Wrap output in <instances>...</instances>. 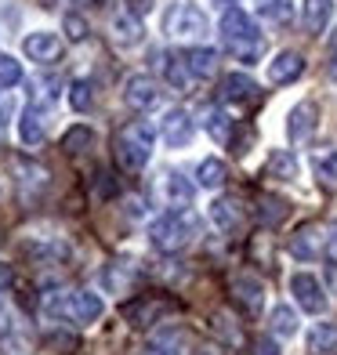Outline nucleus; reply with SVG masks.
Returning a JSON list of instances; mask_svg holds the SVG:
<instances>
[{
  "mask_svg": "<svg viewBox=\"0 0 337 355\" xmlns=\"http://www.w3.org/2000/svg\"><path fill=\"white\" fill-rule=\"evenodd\" d=\"M8 334H11V312L0 304V337H8Z\"/></svg>",
  "mask_w": 337,
  "mask_h": 355,
  "instance_id": "nucleus-37",
  "label": "nucleus"
},
{
  "mask_svg": "<svg viewBox=\"0 0 337 355\" xmlns=\"http://www.w3.org/2000/svg\"><path fill=\"white\" fill-rule=\"evenodd\" d=\"M69 105L76 112H87L94 105V84H87V80H76V84L69 87Z\"/></svg>",
  "mask_w": 337,
  "mask_h": 355,
  "instance_id": "nucleus-30",
  "label": "nucleus"
},
{
  "mask_svg": "<svg viewBox=\"0 0 337 355\" xmlns=\"http://www.w3.org/2000/svg\"><path fill=\"white\" fill-rule=\"evenodd\" d=\"M268 322H272V334L276 337H294L297 334V315H294L291 304H276L272 315H268Z\"/></svg>",
  "mask_w": 337,
  "mask_h": 355,
  "instance_id": "nucleus-23",
  "label": "nucleus"
},
{
  "mask_svg": "<svg viewBox=\"0 0 337 355\" xmlns=\"http://www.w3.org/2000/svg\"><path fill=\"white\" fill-rule=\"evenodd\" d=\"M211 221L218 225L221 232H236L239 221H243V211H239L236 200H214L211 203Z\"/></svg>",
  "mask_w": 337,
  "mask_h": 355,
  "instance_id": "nucleus-16",
  "label": "nucleus"
},
{
  "mask_svg": "<svg viewBox=\"0 0 337 355\" xmlns=\"http://www.w3.org/2000/svg\"><path fill=\"white\" fill-rule=\"evenodd\" d=\"M22 80V66L11 55H0V87H15Z\"/></svg>",
  "mask_w": 337,
  "mask_h": 355,
  "instance_id": "nucleus-32",
  "label": "nucleus"
},
{
  "mask_svg": "<svg viewBox=\"0 0 337 355\" xmlns=\"http://www.w3.org/2000/svg\"><path fill=\"white\" fill-rule=\"evenodd\" d=\"M185 66L192 76H211L218 69V51L214 47H189L185 51Z\"/></svg>",
  "mask_w": 337,
  "mask_h": 355,
  "instance_id": "nucleus-17",
  "label": "nucleus"
},
{
  "mask_svg": "<svg viewBox=\"0 0 337 355\" xmlns=\"http://www.w3.org/2000/svg\"><path fill=\"white\" fill-rule=\"evenodd\" d=\"M196 236H200V214L185 211V207H178V211H167L164 218H156V221H153V229H149L153 247H156V250H164V254H178V250H185Z\"/></svg>",
  "mask_w": 337,
  "mask_h": 355,
  "instance_id": "nucleus-1",
  "label": "nucleus"
},
{
  "mask_svg": "<svg viewBox=\"0 0 337 355\" xmlns=\"http://www.w3.org/2000/svg\"><path fill=\"white\" fill-rule=\"evenodd\" d=\"M291 294L297 301V309H304L309 315H323L327 312V294H323V286H319V279L309 276V272L291 276Z\"/></svg>",
  "mask_w": 337,
  "mask_h": 355,
  "instance_id": "nucleus-5",
  "label": "nucleus"
},
{
  "mask_svg": "<svg viewBox=\"0 0 337 355\" xmlns=\"http://www.w3.org/2000/svg\"><path fill=\"white\" fill-rule=\"evenodd\" d=\"M232 294H236V301L243 304L247 312H261V304H265V286H261V279L236 276V279H232Z\"/></svg>",
  "mask_w": 337,
  "mask_h": 355,
  "instance_id": "nucleus-15",
  "label": "nucleus"
},
{
  "mask_svg": "<svg viewBox=\"0 0 337 355\" xmlns=\"http://www.w3.org/2000/svg\"><path fill=\"white\" fill-rule=\"evenodd\" d=\"M221 102H232V105H243V102H254L258 98V84H254L250 76H243V73H229L221 80Z\"/></svg>",
  "mask_w": 337,
  "mask_h": 355,
  "instance_id": "nucleus-8",
  "label": "nucleus"
},
{
  "mask_svg": "<svg viewBox=\"0 0 337 355\" xmlns=\"http://www.w3.org/2000/svg\"><path fill=\"white\" fill-rule=\"evenodd\" d=\"M62 26H66L69 40H84L87 37V22L80 19V15H66V22H62Z\"/></svg>",
  "mask_w": 337,
  "mask_h": 355,
  "instance_id": "nucleus-35",
  "label": "nucleus"
},
{
  "mask_svg": "<svg viewBox=\"0 0 337 355\" xmlns=\"http://www.w3.org/2000/svg\"><path fill=\"white\" fill-rule=\"evenodd\" d=\"M141 355H185L182 334H178V330H159L153 341L141 348Z\"/></svg>",
  "mask_w": 337,
  "mask_h": 355,
  "instance_id": "nucleus-20",
  "label": "nucleus"
},
{
  "mask_svg": "<svg viewBox=\"0 0 337 355\" xmlns=\"http://www.w3.org/2000/svg\"><path fill=\"white\" fill-rule=\"evenodd\" d=\"M123 102L131 105L135 112H146L156 105V84L149 76H131L127 80V87H123Z\"/></svg>",
  "mask_w": 337,
  "mask_h": 355,
  "instance_id": "nucleus-11",
  "label": "nucleus"
},
{
  "mask_svg": "<svg viewBox=\"0 0 337 355\" xmlns=\"http://www.w3.org/2000/svg\"><path fill=\"white\" fill-rule=\"evenodd\" d=\"M153 156V127L146 120H131L116 135V164L127 171H141Z\"/></svg>",
  "mask_w": 337,
  "mask_h": 355,
  "instance_id": "nucleus-3",
  "label": "nucleus"
},
{
  "mask_svg": "<svg viewBox=\"0 0 337 355\" xmlns=\"http://www.w3.org/2000/svg\"><path fill=\"white\" fill-rule=\"evenodd\" d=\"M8 112H11V98H8V94H0V127L8 123Z\"/></svg>",
  "mask_w": 337,
  "mask_h": 355,
  "instance_id": "nucleus-39",
  "label": "nucleus"
},
{
  "mask_svg": "<svg viewBox=\"0 0 337 355\" xmlns=\"http://www.w3.org/2000/svg\"><path fill=\"white\" fill-rule=\"evenodd\" d=\"M164 76H167V84H171V87H178V91H189V84H192L185 58H174V55L164 58Z\"/></svg>",
  "mask_w": 337,
  "mask_h": 355,
  "instance_id": "nucleus-26",
  "label": "nucleus"
},
{
  "mask_svg": "<svg viewBox=\"0 0 337 355\" xmlns=\"http://www.w3.org/2000/svg\"><path fill=\"white\" fill-rule=\"evenodd\" d=\"M221 37H225V47H229L239 62H258L261 51H265V40L258 33V26H254L250 15L239 11V8H229L221 15Z\"/></svg>",
  "mask_w": 337,
  "mask_h": 355,
  "instance_id": "nucleus-2",
  "label": "nucleus"
},
{
  "mask_svg": "<svg viewBox=\"0 0 337 355\" xmlns=\"http://www.w3.org/2000/svg\"><path fill=\"white\" fill-rule=\"evenodd\" d=\"M159 135H164V141L171 145V149H182V145H189L192 138V120L185 109H171L164 116V127H159Z\"/></svg>",
  "mask_w": 337,
  "mask_h": 355,
  "instance_id": "nucleus-7",
  "label": "nucleus"
},
{
  "mask_svg": "<svg viewBox=\"0 0 337 355\" xmlns=\"http://www.w3.org/2000/svg\"><path fill=\"white\" fill-rule=\"evenodd\" d=\"M105 312V304L98 294H91V290H76V294H69V315L80 322V327H91V322H98Z\"/></svg>",
  "mask_w": 337,
  "mask_h": 355,
  "instance_id": "nucleus-6",
  "label": "nucleus"
},
{
  "mask_svg": "<svg viewBox=\"0 0 337 355\" xmlns=\"http://www.w3.org/2000/svg\"><path fill=\"white\" fill-rule=\"evenodd\" d=\"M84 145H91V131H87V127H73V131L62 138V149H66V153H80Z\"/></svg>",
  "mask_w": 337,
  "mask_h": 355,
  "instance_id": "nucleus-34",
  "label": "nucleus"
},
{
  "mask_svg": "<svg viewBox=\"0 0 337 355\" xmlns=\"http://www.w3.org/2000/svg\"><path fill=\"white\" fill-rule=\"evenodd\" d=\"M164 312H167V301H153V297H138L131 304H123V319L131 327H153Z\"/></svg>",
  "mask_w": 337,
  "mask_h": 355,
  "instance_id": "nucleus-9",
  "label": "nucleus"
},
{
  "mask_svg": "<svg viewBox=\"0 0 337 355\" xmlns=\"http://www.w3.org/2000/svg\"><path fill=\"white\" fill-rule=\"evenodd\" d=\"M316 105L312 102H301V105H294L291 109V123H286V135H291V141L294 145H301V141H309L312 138V131H316Z\"/></svg>",
  "mask_w": 337,
  "mask_h": 355,
  "instance_id": "nucleus-10",
  "label": "nucleus"
},
{
  "mask_svg": "<svg viewBox=\"0 0 337 355\" xmlns=\"http://www.w3.org/2000/svg\"><path fill=\"white\" fill-rule=\"evenodd\" d=\"M167 33L174 40H196L207 33V19L196 4H178L167 11Z\"/></svg>",
  "mask_w": 337,
  "mask_h": 355,
  "instance_id": "nucleus-4",
  "label": "nucleus"
},
{
  "mask_svg": "<svg viewBox=\"0 0 337 355\" xmlns=\"http://www.w3.org/2000/svg\"><path fill=\"white\" fill-rule=\"evenodd\" d=\"M286 214H291V207H286V200H279V196H261L258 200V218H261V225H279Z\"/></svg>",
  "mask_w": 337,
  "mask_h": 355,
  "instance_id": "nucleus-24",
  "label": "nucleus"
},
{
  "mask_svg": "<svg viewBox=\"0 0 337 355\" xmlns=\"http://www.w3.org/2000/svg\"><path fill=\"white\" fill-rule=\"evenodd\" d=\"M304 73V58L297 51H283L268 62V80L272 84H291V80H297Z\"/></svg>",
  "mask_w": 337,
  "mask_h": 355,
  "instance_id": "nucleus-12",
  "label": "nucleus"
},
{
  "mask_svg": "<svg viewBox=\"0 0 337 355\" xmlns=\"http://www.w3.org/2000/svg\"><path fill=\"white\" fill-rule=\"evenodd\" d=\"M265 174H268V178H279V182H291V178H297V159H294V153L276 149V153L268 156V164H265Z\"/></svg>",
  "mask_w": 337,
  "mask_h": 355,
  "instance_id": "nucleus-21",
  "label": "nucleus"
},
{
  "mask_svg": "<svg viewBox=\"0 0 337 355\" xmlns=\"http://www.w3.org/2000/svg\"><path fill=\"white\" fill-rule=\"evenodd\" d=\"M196 182L203 189H221L225 185V164L221 159H203V164L196 167Z\"/></svg>",
  "mask_w": 337,
  "mask_h": 355,
  "instance_id": "nucleus-27",
  "label": "nucleus"
},
{
  "mask_svg": "<svg viewBox=\"0 0 337 355\" xmlns=\"http://www.w3.org/2000/svg\"><path fill=\"white\" fill-rule=\"evenodd\" d=\"M334 15V0H304V29L309 33H323Z\"/></svg>",
  "mask_w": 337,
  "mask_h": 355,
  "instance_id": "nucleus-18",
  "label": "nucleus"
},
{
  "mask_svg": "<svg viewBox=\"0 0 337 355\" xmlns=\"http://www.w3.org/2000/svg\"><path fill=\"white\" fill-rule=\"evenodd\" d=\"M11 286V265H0V290Z\"/></svg>",
  "mask_w": 337,
  "mask_h": 355,
  "instance_id": "nucleus-41",
  "label": "nucleus"
},
{
  "mask_svg": "<svg viewBox=\"0 0 337 355\" xmlns=\"http://www.w3.org/2000/svg\"><path fill=\"white\" fill-rule=\"evenodd\" d=\"M319 250H323V232H319V225H304V229H297V236L291 239V254L301 257V261H316Z\"/></svg>",
  "mask_w": 337,
  "mask_h": 355,
  "instance_id": "nucleus-14",
  "label": "nucleus"
},
{
  "mask_svg": "<svg viewBox=\"0 0 337 355\" xmlns=\"http://www.w3.org/2000/svg\"><path fill=\"white\" fill-rule=\"evenodd\" d=\"M22 47L33 62H58L62 58V40L55 33H29Z\"/></svg>",
  "mask_w": 337,
  "mask_h": 355,
  "instance_id": "nucleus-13",
  "label": "nucleus"
},
{
  "mask_svg": "<svg viewBox=\"0 0 337 355\" xmlns=\"http://www.w3.org/2000/svg\"><path fill=\"white\" fill-rule=\"evenodd\" d=\"M19 138H22L26 145H40V141H44V120H40L37 109H26V112H22V120H19Z\"/></svg>",
  "mask_w": 337,
  "mask_h": 355,
  "instance_id": "nucleus-25",
  "label": "nucleus"
},
{
  "mask_svg": "<svg viewBox=\"0 0 337 355\" xmlns=\"http://www.w3.org/2000/svg\"><path fill=\"white\" fill-rule=\"evenodd\" d=\"M73 4H87V8H98L102 0H73Z\"/></svg>",
  "mask_w": 337,
  "mask_h": 355,
  "instance_id": "nucleus-43",
  "label": "nucleus"
},
{
  "mask_svg": "<svg viewBox=\"0 0 337 355\" xmlns=\"http://www.w3.org/2000/svg\"><path fill=\"white\" fill-rule=\"evenodd\" d=\"M261 15L268 22H291L294 0H261Z\"/></svg>",
  "mask_w": 337,
  "mask_h": 355,
  "instance_id": "nucleus-31",
  "label": "nucleus"
},
{
  "mask_svg": "<svg viewBox=\"0 0 337 355\" xmlns=\"http://www.w3.org/2000/svg\"><path fill=\"white\" fill-rule=\"evenodd\" d=\"M214 4H229V0H214Z\"/></svg>",
  "mask_w": 337,
  "mask_h": 355,
  "instance_id": "nucleus-44",
  "label": "nucleus"
},
{
  "mask_svg": "<svg viewBox=\"0 0 337 355\" xmlns=\"http://www.w3.org/2000/svg\"><path fill=\"white\" fill-rule=\"evenodd\" d=\"M250 355H279V348H276V345H272V341H268V337H261V341H258V345H254V352H250Z\"/></svg>",
  "mask_w": 337,
  "mask_h": 355,
  "instance_id": "nucleus-36",
  "label": "nucleus"
},
{
  "mask_svg": "<svg viewBox=\"0 0 337 355\" xmlns=\"http://www.w3.org/2000/svg\"><path fill=\"white\" fill-rule=\"evenodd\" d=\"M167 200L174 203V207H189L192 203V185L185 182L182 174H167Z\"/></svg>",
  "mask_w": 337,
  "mask_h": 355,
  "instance_id": "nucleus-29",
  "label": "nucleus"
},
{
  "mask_svg": "<svg viewBox=\"0 0 337 355\" xmlns=\"http://www.w3.org/2000/svg\"><path fill=\"white\" fill-rule=\"evenodd\" d=\"M127 4H131V15H146L153 8V0H127Z\"/></svg>",
  "mask_w": 337,
  "mask_h": 355,
  "instance_id": "nucleus-38",
  "label": "nucleus"
},
{
  "mask_svg": "<svg viewBox=\"0 0 337 355\" xmlns=\"http://www.w3.org/2000/svg\"><path fill=\"white\" fill-rule=\"evenodd\" d=\"M203 127H207V135H211L214 141H221V145H225V141L232 138V127H236V123H232L229 116H225L221 109H207V112H203Z\"/></svg>",
  "mask_w": 337,
  "mask_h": 355,
  "instance_id": "nucleus-22",
  "label": "nucleus"
},
{
  "mask_svg": "<svg viewBox=\"0 0 337 355\" xmlns=\"http://www.w3.org/2000/svg\"><path fill=\"white\" fill-rule=\"evenodd\" d=\"M309 352L312 355H337V327L334 322H319V327H312Z\"/></svg>",
  "mask_w": 337,
  "mask_h": 355,
  "instance_id": "nucleus-19",
  "label": "nucleus"
},
{
  "mask_svg": "<svg viewBox=\"0 0 337 355\" xmlns=\"http://www.w3.org/2000/svg\"><path fill=\"white\" fill-rule=\"evenodd\" d=\"M316 174L323 178L327 185H337V153H327L316 159Z\"/></svg>",
  "mask_w": 337,
  "mask_h": 355,
  "instance_id": "nucleus-33",
  "label": "nucleus"
},
{
  "mask_svg": "<svg viewBox=\"0 0 337 355\" xmlns=\"http://www.w3.org/2000/svg\"><path fill=\"white\" fill-rule=\"evenodd\" d=\"M330 250L337 254V225H334V229H330Z\"/></svg>",
  "mask_w": 337,
  "mask_h": 355,
  "instance_id": "nucleus-42",
  "label": "nucleus"
},
{
  "mask_svg": "<svg viewBox=\"0 0 337 355\" xmlns=\"http://www.w3.org/2000/svg\"><path fill=\"white\" fill-rule=\"evenodd\" d=\"M330 73L337 76V33L330 37Z\"/></svg>",
  "mask_w": 337,
  "mask_h": 355,
  "instance_id": "nucleus-40",
  "label": "nucleus"
},
{
  "mask_svg": "<svg viewBox=\"0 0 337 355\" xmlns=\"http://www.w3.org/2000/svg\"><path fill=\"white\" fill-rule=\"evenodd\" d=\"M141 37V26H138V15H120L112 22V40L116 44H135Z\"/></svg>",
  "mask_w": 337,
  "mask_h": 355,
  "instance_id": "nucleus-28",
  "label": "nucleus"
}]
</instances>
